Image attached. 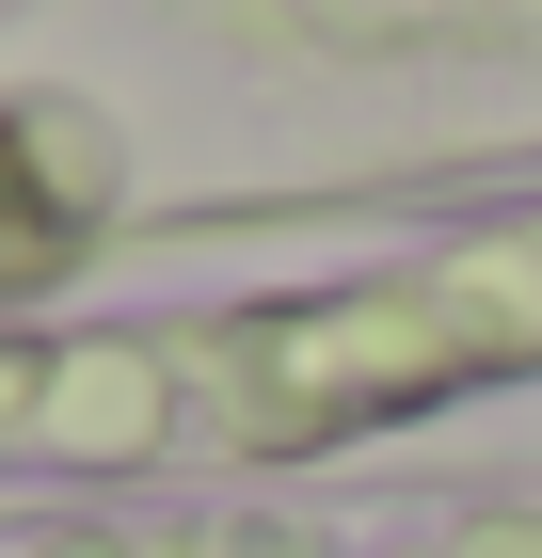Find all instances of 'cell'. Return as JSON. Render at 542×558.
I'll list each match as a JSON object with an SVG mask.
<instances>
[{
  "label": "cell",
  "mask_w": 542,
  "mask_h": 558,
  "mask_svg": "<svg viewBox=\"0 0 542 558\" xmlns=\"http://www.w3.org/2000/svg\"><path fill=\"white\" fill-rule=\"evenodd\" d=\"M542 367V208L415 240V256L320 271V288H255L208 319H112L64 336L48 384V463H320L351 430H415L479 384Z\"/></svg>",
  "instance_id": "6da1fadb"
},
{
  "label": "cell",
  "mask_w": 542,
  "mask_h": 558,
  "mask_svg": "<svg viewBox=\"0 0 542 558\" xmlns=\"http://www.w3.org/2000/svg\"><path fill=\"white\" fill-rule=\"evenodd\" d=\"M320 526H272V511H48V526H0V558H303Z\"/></svg>",
  "instance_id": "7a4b0ae2"
},
{
  "label": "cell",
  "mask_w": 542,
  "mask_h": 558,
  "mask_svg": "<svg viewBox=\"0 0 542 558\" xmlns=\"http://www.w3.org/2000/svg\"><path fill=\"white\" fill-rule=\"evenodd\" d=\"M303 558H542V495H431L383 526H320Z\"/></svg>",
  "instance_id": "3957f363"
}]
</instances>
